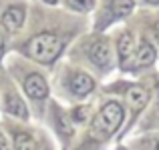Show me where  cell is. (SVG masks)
<instances>
[{
    "mask_svg": "<svg viewBox=\"0 0 159 150\" xmlns=\"http://www.w3.org/2000/svg\"><path fill=\"white\" fill-rule=\"evenodd\" d=\"M109 90L119 94V96H123V106H125V110L131 114L129 124H127V130H129V128L135 124V120L139 118V114L147 108L149 100H151V92H149V88H145L143 84H135V82H127V80L117 82V84L111 86Z\"/></svg>",
    "mask_w": 159,
    "mask_h": 150,
    "instance_id": "5b68a950",
    "label": "cell"
},
{
    "mask_svg": "<svg viewBox=\"0 0 159 150\" xmlns=\"http://www.w3.org/2000/svg\"><path fill=\"white\" fill-rule=\"evenodd\" d=\"M81 54L85 58L87 66L95 70L99 76L109 74L115 66V48H113L111 38L105 36L103 32H93V36L83 40Z\"/></svg>",
    "mask_w": 159,
    "mask_h": 150,
    "instance_id": "277c9868",
    "label": "cell"
},
{
    "mask_svg": "<svg viewBox=\"0 0 159 150\" xmlns=\"http://www.w3.org/2000/svg\"><path fill=\"white\" fill-rule=\"evenodd\" d=\"M10 146H12V150H34L36 142H34V136H32L28 130L16 128V130L12 132Z\"/></svg>",
    "mask_w": 159,
    "mask_h": 150,
    "instance_id": "5bb4252c",
    "label": "cell"
},
{
    "mask_svg": "<svg viewBox=\"0 0 159 150\" xmlns=\"http://www.w3.org/2000/svg\"><path fill=\"white\" fill-rule=\"evenodd\" d=\"M24 22H26V4L24 2H12L0 12V24L10 34H18Z\"/></svg>",
    "mask_w": 159,
    "mask_h": 150,
    "instance_id": "8fae6325",
    "label": "cell"
},
{
    "mask_svg": "<svg viewBox=\"0 0 159 150\" xmlns=\"http://www.w3.org/2000/svg\"><path fill=\"white\" fill-rule=\"evenodd\" d=\"M0 150H12L10 146V138L6 136V132L0 128Z\"/></svg>",
    "mask_w": 159,
    "mask_h": 150,
    "instance_id": "2e32d148",
    "label": "cell"
},
{
    "mask_svg": "<svg viewBox=\"0 0 159 150\" xmlns=\"http://www.w3.org/2000/svg\"><path fill=\"white\" fill-rule=\"evenodd\" d=\"M4 52H6V38H4V34L0 32V58L4 56Z\"/></svg>",
    "mask_w": 159,
    "mask_h": 150,
    "instance_id": "e0dca14e",
    "label": "cell"
},
{
    "mask_svg": "<svg viewBox=\"0 0 159 150\" xmlns=\"http://www.w3.org/2000/svg\"><path fill=\"white\" fill-rule=\"evenodd\" d=\"M135 34H133L131 30H121L119 36H117L115 40V52H117V60H119V68L125 72V68H127L129 60H131L133 56V50H135Z\"/></svg>",
    "mask_w": 159,
    "mask_h": 150,
    "instance_id": "7c38bea8",
    "label": "cell"
},
{
    "mask_svg": "<svg viewBox=\"0 0 159 150\" xmlns=\"http://www.w3.org/2000/svg\"><path fill=\"white\" fill-rule=\"evenodd\" d=\"M97 88V78L85 68H79L73 64H65L58 70L57 90L61 98L73 100V102H83L91 96Z\"/></svg>",
    "mask_w": 159,
    "mask_h": 150,
    "instance_id": "3957f363",
    "label": "cell"
},
{
    "mask_svg": "<svg viewBox=\"0 0 159 150\" xmlns=\"http://www.w3.org/2000/svg\"><path fill=\"white\" fill-rule=\"evenodd\" d=\"M157 60V46L147 38V36H141L135 44V50H133V56L129 60L125 72H139V70L151 68Z\"/></svg>",
    "mask_w": 159,
    "mask_h": 150,
    "instance_id": "9c48e42d",
    "label": "cell"
},
{
    "mask_svg": "<svg viewBox=\"0 0 159 150\" xmlns=\"http://www.w3.org/2000/svg\"><path fill=\"white\" fill-rule=\"evenodd\" d=\"M0 92H2V110L8 116H12L16 120H24V122L30 118V108H28L26 100L22 98L18 88L12 84L10 78L4 72L0 74Z\"/></svg>",
    "mask_w": 159,
    "mask_h": 150,
    "instance_id": "ba28073f",
    "label": "cell"
},
{
    "mask_svg": "<svg viewBox=\"0 0 159 150\" xmlns=\"http://www.w3.org/2000/svg\"><path fill=\"white\" fill-rule=\"evenodd\" d=\"M153 150H159V136L155 138V142H153Z\"/></svg>",
    "mask_w": 159,
    "mask_h": 150,
    "instance_id": "ffe728a7",
    "label": "cell"
},
{
    "mask_svg": "<svg viewBox=\"0 0 159 150\" xmlns=\"http://www.w3.org/2000/svg\"><path fill=\"white\" fill-rule=\"evenodd\" d=\"M48 118H51V124L57 130V134L61 136V140L69 142L75 136V124L70 120L69 112L65 108H61V104L54 102V100H48Z\"/></svg>",
    "mask_w": 159,
    "mask_h": 150,
    "instance_id": "30bf717a",
    "label": "cell"
},
{
    "mask_svg": "<svg viewBox=\"0 0 159 150\" xmlns=\"http://www.w3.org/2000/svg\"><path fill=\"white\" fill-rule=\"evenodd\" d=\"M145 4H151V6H159V0H143Z\"/></svg>",
    "mask_w": 159,
    "mask_h": 150,
    "instance_id": "d6986e66",
    "label": "cell"
},
{
    "mask_svg": "<svg viewBox=\"0 0 159 150\" xmlns=\"http://www.w3.org/2000/svg\"><path fill=\"white\" fill-rule=\"evenodd\" d=\"M70 36L73 32L62 28H43L18 44V52L26 60H32L40 66H51L66 50Z\"/></svg>",
    "mask_w": 159,
    "mask_h": 150,
    "instance_id": "6da1fadb",
    "label": "cell"
},
{
    "mask_svg": "<svg viewBox=\"0 0 159 150\" xmlns=\"http://www.w3.org/2000/svg\"><path fill=\"white\" fill-rule=\"evenodd\" d=\"M125 114H127V110H125L121 100H117V98L105 100L89 122V132H87L85 144L103 146V144H105L107 140H111L113 136L119 132V128L123 126Z\"/></svg>",
    "mask_w": 159,
    "mask_h": 150,
    "instance_id": "7a4b0ae2",
    "label": "cell"
},
{
    "mask_svg": "<svg viewBox=\"0 0 159 150\" xmlns=\"http://www.w3.org/2000/svg\"><path fill=\"white\" fill-rule=\"evenodd\" d=\"M135 10V0H101L97 18H95V32H105L115 22L131 16Z\"/></svg>",
    "mask_w": 159,
    "mask_h": 150,
    "instance_id": "52a82bcc",
    "label": "cell"
},
{
    "mask_svg": "<svg viewBox=\"0 0 159 150\" xmlns=\"http://www.w3.org/2000/svg\"><path fill=\"white\" fill-rule=\"evenodd\" d=\"M44 4H47V6H57L58 2H61V0H43Z\"/></svg>",
    "mask_w": 159,
    "mask_h": 150,
    "instance_id": "ac0fdd59",
    "label": "cell"
},
{
    "mask_svg": "<svg viewBox=\"0 0 159 150\" xmlns=\"http://www.w3.org/2000/svg\"><path fill=\"white\" fill-rule=\"evenodd\" d=\"M93 106L91 104H85V102H77L73 108L69 110V116L73 120L75 126H83V124H89L91 118H93Z\"/></svg>",
    "mask_w": 159,
    "mask_h": 150,
    "instance_id": "4fadbf2b",
    "label": "cell"
},
{
    "mask_svg": "<svg viewBox=\"0 0 159 150\" xmlns=\"http://www.w3.org/2000/svg\"><path fill=\"white\" fill-rule=\"evenodd\" d=\"M14 76L18 78L20 88H22L24 96L30 100L32 104H47L51 100V84H48L47 76H44L40 70L32 68V66H22L14 72Z\"/></svg>",
    "mask_w": 159,
    "mask_h": 150,
    "instance_id": "8992f818",
    "label": "cell"
},
{
    "mask_svg": "<svg viewBox=\"0 0 159 150\" xmlns=\"http://www.w3.org/2000/svg\"><path fill=\"white\" fill-rule=\"evenodd\" d=\"M99 0H65V6L70 12H77V14H87L93 8H97Z\"/></svg>",
    "mask_w": 159,
    "mask_h": 150,
    "instance_id": "9a60e30c",
    "label": "cell"
}]
</instances>
